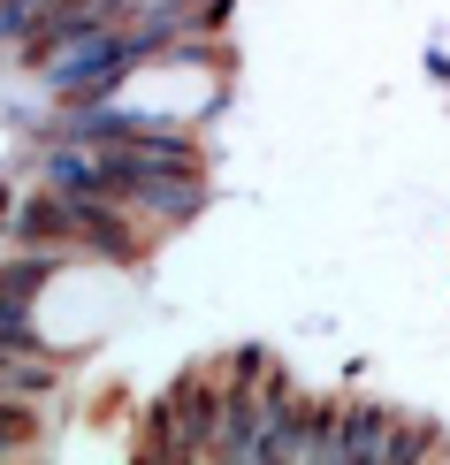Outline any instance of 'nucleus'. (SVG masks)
<instances>
[{
  "instance_id": "20e7f679",
  "label": "nucleus",
  "mask_w": 450,
  "mask_h": 465,
  "mask_svg": "<svg viewBox=\"0 0 450 465\" xmlns=\"http://www.w3.org/2000/svg\"><path fill=\"white\" fill-rule=\"evenodd\" d=\"M389 428H397V412H389V404H375V397L336 404V450H328V458H375V465H382Z\"/></svg>"
},
{
  "instance_id": "f257e3e1",
  "label": "nucleus",
  "mask_w": 450,
  "mask_h": 465,
  "mask_svg": "<svg viewBox=\"0 0 450 465\" xmlns=\"http://www.w3.org/2000/svg\"><path fill=\"white\" fill-rule=\"evenodd\" d=\"M214 428H222V390H206V374H184L153 420V450H184V458H214Z\"/></svg>"
},
{
  "instance_id": "39448f33",
  "label": "nucleus",
  "mask_w": 450,
  "mask_h": 465,
  "mask_svg": "<svg viewBox=\"0 0 450 465\" xmlns=\"http://www.w3.org/2000/svg\"><path fill=\"white\" fill-rule=\"evenodd\" d=\"M15 237L24 244H69V199L62 191H38L24 214H15Z\"/></svg>"
},
{
  "instance_id": "7ed1b4c3",
  "label": "nucleus",
  "mask_w": 450,
  "mask_h": 465,
  "mask_svg": "<svg viewBox=\"0 0 450 465\" xmlns=\"http://www.w3.org/2000/svg\"><path fill=\"white\" fill-rule=\"evenodd\" d=\"M54 275V260H15V267H0V343L8 351H38V321H31V298H38V282Z\"/></svg>"
},
{
  "instance_id": "f03ea898",
  "label": "nucleus",
  "mask_w": 450,
  "mask_h": 465,
  "mask_svg": "<svg viewBox=\"0 0 450 465\" xmlns=\"http://www.w3.org/2000/svg\"><path fill=\"white\" fill-rule=\"evenodd\" d=\"M199 206H206L199 168H138V183L123 191V214H145V222H161V229H184Z\"/></svg>"
},
{
  "instance_id": "423d86ee",
  "label": "nucleus",
  "mask_w": 450,
  "mask_h": 465,
  "mask_svg": "<svg viewBox=\"0 0 450 465\" xmlns=\"http://www.w3.org/2000/svg\"><path fill=\"white\" fill-rule=\"evenodd\" d=\"M38 442V412H24L15 397H0V458L8 450H31Z\"/></svg>"
}]
</instances>
